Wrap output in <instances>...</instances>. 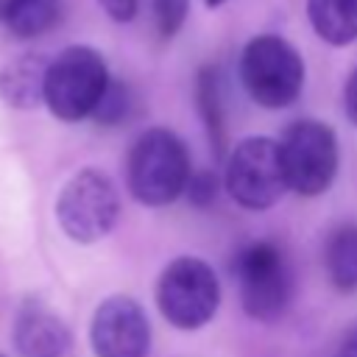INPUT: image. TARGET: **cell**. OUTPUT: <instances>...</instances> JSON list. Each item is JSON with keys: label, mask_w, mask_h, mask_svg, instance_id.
Returning a JSON list of instances; mask_svg holds the SVG:
<instances>
[{"label": "cell", "mask_w": 357, "mask_h": 357, "mask_svg": "<svg viewBox=\"0 0 357 357\" xmlns=\"http://www.w3.org/2000/svg\"><path fill=\"white\" fill-rule=\"evenodd\" d=\"M324 265L329 282L337 290H357V226H340L337 231H332L324 248Z\"/></svg>", "instance_id": "obj_15"}, {"label": "cell", "mask_w": 357, "mask_h": 357, "mask_svg": "<svg viewBox=\"0 0 357 357\" xmlns=\"http://www.w3.org/2000/svg\"><path fill=\"white\" fill-rule=\"evenodd\" d=\"M61 17V0H0V22L17 39L47 33Z\"/></svg>", "instance_id": "obj_13"}, {"label": "cell", "mask_w": 357, "mask_h": 357, "mask_svg": "<svg viewBox=\"0 0 357 357\" xmlns=\"http://www.w3.org/2000/svg\"><path fill=\"white\" fill-rule=\"evenodd\" d=\"M195 106L204 120L206 137L215 156H226V109H223V84L220 70L206 64L195 75Z\"/></svg>", "instance_id": "obj_12"}, {"label": "cell", "mask_w": 357, "mask_h": 357, "mask_svg": "<svg viewBox=\"0 0 357 357\" xmlns=\"http://www.w3.org/2000/svg\"><path fill=\"white\" fill-rule=\"evenodd\" d=\"M100 8L114 20V22H128L139 11V0H98Z\"/></svg>", "instance_id": "obj_19"}, {"label": "cell", "mask_w": 357, "mask_h": 357, "mask_svg": "<svg viewBox=\"0 0 357 357\" xmlns=\"http://www.w3.org/2000/svg\"><path fill=\"white\" fill-rule=\"evenodd\" d=\"M343 109H346L349 120L357 126V67L351 70V75L346 81V89H343Z\"/></svg>", "instance_id": "obj_20"}, {"label": "cell", "mask_w": 357, "mask_h": 357, "mask_svg": "<svg viewBox=\"0 0 357 357\" xmlns=\"http://www.w3.org/2000/svg\"><path fill=\"white\" fill-rule=\"evenodd\" d=\"M223 181L240 206L254 212L273 206L287 190L279 142L271 137H248L237 142L226 159Z\"/></svg>", "instance_id": "obj_8"}, {"label": "cell", "mask_w": 357, "mask_h": 357, "mask_svg": "<svg viewBox=\"0 0 357 357\" xmlns=\"http://www.w3.org/2000/svg\"><path fill=\"white\" fill-rule=\"evenodd\" d=\"M287 190L315 198L329 190L337 173V137L321 120H296L279 139Z\"/></svg>", "instance_id": "obj_6"}, {"label": "cell", "mask_w": 357, "mask_h": 357, "mask_svg": "<svg viewBox=\"0 0 357 357\" xmlns=\"http://www.w3.org/2000/svg\"><path fill=\"white\" fill-rule=\"evenodd\" d=\"M240 81L254 103L265 109H284L301 95L304 61L287 39L262 33L243 47Z\"/></svg>", "instance_id": "obj_3"}, {"label": "cell", "mask_w": 357, "mask_h": 357, "mask_svg": "<svg viewBox=\"0 0 357 357\" xmlns=\"http://www.w3.org/2000/svg\"><path fill=\"white\" fill-rule=\"evenodd\" d=\"M337 357H357V326L346 335V340H343V346H340V354Z\"/></svg>", "instance_id": "obj_21"}, {"label": "cell", "mask_w": 357, "mask_h": 357, "mask_svg": "<svg viewBox=\"0 0 357 357\" xmlns=\"http://www.w3.org/2000/svg\"><path fill=\"white\" fill-rule=\"evenodd\" d=\"M190 156L184 142L167 128L142 131L126 159L128 192L145 206H165L184 195L190 181Z\"/></svg>", "instance_id": "obj_1"}, {"label": "cell", "mask_w": 357, "mask_h": 357, "mask_svg": "<svg viewBox=\"0 0 357 357\" xmlns=\"http://www.w3.org/2000/svg\"><path fill=\"white\" fill-rule=\"evenodd\" d=\"M240 287V301L245 315L254 321H276L293 298V273L290 265L273 243L245 245L231 265Z\"/></svg>", "instance_id": "obj_7"}, {"label": "cell", "mask_w": 357, "mask_h": 357, "mask_svg": "<svg viewBox=\"0 0 357 357\" xmlns=\"http://www.w3.org/2000/svg\"><path fill=\"white\" fill-rule=\"evenodd\" d=\"M190 0H153V20L165 39L176 36L187 20Z\"/></svg>", "instance_id": "obj_17"}, {"label": "cell", "mask_w": 357, "mask_h": 357, "mask_svg": "<svg viewBox=\"0 0 357 357\" xmlns=\"http://www.w3.org/2000/svg\"><path fill=\"white\" fill-rule=\"evenodd\" d=\"M134 109H137L134 89L126 81L112 78L106 92L100 95L95 112H92V120L98 126H123V123H128L134 117Z\"/></svg>", "instance_id": "obj_16"}, {"label": "cell", "mask_w": 357, "mask_h": 357, "mask_svg": "<svg viewBox=\"0 0 357 357\" xmlns=\"http://www.w3.org/2000/svg\"><path fill=\"white\" fill-rule=\"evenodd\" d=\"M220 304V284L215 271L198 257L173 259L156 282V307L176 329H201L212 321Z\"/></svg>", "instance_id": "obj_5"}, {"label": "cell", "mask_w": 357, "mask_h": 357, "mask_svg": "<svg viewBox=\"0 0 357 357\" xmlns=\"http://www.w3.org/2000/svg\"><path fill=\"white\" fill-rule=\"evenodd\" d=\"M307 17L315 33L335 47L357 39V0H307Z\"/></svg>", "instance_id": "obj_14"}, {"label": "cell", "mask_w": 357, "mask_h": 357, "mask_svg": "<svg viewBox=\"0 0 357 357\" xmlns=\"http://www.w3.org/2000/svg\"><path fill=\"white\" fill-rule=\"evenodd\" d=\"M0 357H3V354H0Z\"/></svg>", "instance_id": "obj_23"}, {"label": "cell", "mask_w": 357, "mask_h": 357, "mask_svg": "<svg viewBox=\"0 0 357 357\" xmlns=\"http://www.w3.org/2000/svg\"><path fill=\"white\" fill-rule=\"evenodd\" d=\"M209 8H215V6H220V3H226V0H204Z\"/></svg>", "instance_id": "obj_22"}, {"label": "cell", "mask_w": 357, "mask_h": 357, "mask_svg": "<svg viewBox=\"0 0 357 357\" xmlns=\"http://www.w3.org/2000/svg\"><path fill=\"white\" fill-rule=\"evenodd\" d=\"M14 346L22 357H64L70 349V329L42 301L28 298L14 321Z\"/></svg>", "instance_id": "obj_10"}, {"label": "cell", "mask_w": 357, "mask_h": 357, "mask_svg": "<svg viewBox=\"0 0 357 357\" xmlns=\"http://www.w3.org/2000/svg\"><path fill=\"white\" fill-rule=\"evenodd\" d=\"M89 340L95 357H148V315L131 296H109L92 315Z\"/></svg>", "instance_id": "obj_9"}, {"label": "cell", "mask_w": 357, "mask_h": 357, "mask_svg": "<svg viewBox=\"0 0 357 357\" xmlns=\"http://www.w3.org/2000/svg\"><path fill=\"white\" fill-rule=\"evenodd\" d=\"M184 195H187V201H190L192 206H198V209L212 206L215 198H218V176H215L212 170H192Z\"/></svg>", "instance_id": "obj_18"}, {"label": "cell", "mask_w": 357, "mask_h": 357, "mask_svg": "<svg viewBox=\"0 0 357 357\" xmlns=\"http://www.w3.org/2000/svg\"><path fill=\"white\" fill-rule=\"evenodd\" d=\"M50 59L42 53H22L3 64L0 70V100L11 109H36L45 103Z\"/></svg>", "instance_id": "obj_11"}, {"label": "cell", "mask_w": 357, "mask_h": 357, "mask_svg": "<svg viewBox=\"0 0 357 357\" xmlns=\"http://www.w3.org/2000/svg\"><path fill=\"white\" fill-rule=\"evenodd\" d=\"M56 218L73 243L89 245L103 240L120 218V195L114 181L95 167L78 170L59 192Z\"/></svg>", "instance_id": "obj_4"}, {"label": "cell", "mask_w": 357, "mask_h": 357, "mask_svg": "<svg viewBox=\"0 0 357 357\" xmlns=\"http://www.w3.org/2000/svg\"><path fill=\"white\" fill-rule=\"evenodd\" d=\"M112 75L103 56L89 45H70L47 67L45 106L64 123L92 117Z\"/></svg>", "instance_id": "obj_2"}]
</instances>
